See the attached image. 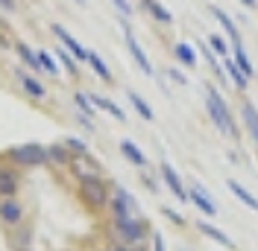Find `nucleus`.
Segmentation results:
<instances>
[{"label": "nucleus", "instance_id": "nucleus-19", "mask_svg": "<svg viewBox=\"0 0 258 251\" xmlns=\"http://www.w3.org/2000/svg\"><path fill=\"white\" fill-rule=\"evenodd\" d=\"M18 82L24 85V91H27L30 96H35V99H41V96H44V85H41V82H35L32 76H27L24 70H18Z\"/></svg>", "mask_w": 258, "mask_h": 251}, {"label": "nucleus", "instance_id": "nucleus-36", "mask_svg": "<svg viewBox=\"0 0 258 251\" xmlns=\"http://www.w3.org/2000/svg\"><path fill=\"white\" fill-rule=\"evenodd\" d=\"M170 76H173V82H182V85H185V76H182L179 70H170Z\"/></svg>", "mask_w": 258, "mask_h": 251}, {"label": "nucleus", "instance_id": "nucleus-21", "mask_svg": "<svg viewBox=\"0 0 258 251\" xmlns=\"http://www.w3.org/2000/svg\"><path fill=\"white\" fill-rule=\"evenodd\" d=\"M88 64L94 67V73L103 79V82H112V70H109V67H106V62H103L97 53H91V50H88Z\"/></svg>", "mask_w": 258, "mask_h": 251}, {"label": "nucleus", "instance_id": "nucleus-11", "mask_svg": "<svg viewBox=\"0 0 258 251\" xmlns=\"http://www.w3.org/2000/svg\"><path fill=\"white\" fill-rule=\"evenodd\" d=\"M188 199H191V202L206 213V216H217V207H214V202L206 196V190H203V187H197V184H194L191 193H188Z\"/></svg>", "mask_w": 258, "mask_h": 251}, {"label": "nucleus", "instance_id": "nucleus-3", "mask_svg": "<svg viewBox=\"0 0 258 251\" xmlns=\"http://www.w3.org/2000/svg\"><path fill=\"white\" fill-rule=\"evenodd\" d=\"M112 222H126V219H138L141 207L135 202V196L123 187H112Z\"/></svg>", "mask_w": 258, "mask_h": 251}, {"label": "nucleus", "instance_id": "nucleus-35", "mask_svg": "<svg viewBox=\"0 0 258 251\" xmlns=\"http://www.w3.org/2000/svg\"><path fill=\"white\" fill-rule=\"evenodd\" d=\"M114 6H117V9H120V12H123V15H129V12H132V6H129L126 0H112Z\"/></svg>", "mask_w": 258, "mask_h": 251}, {"label": "nucleus", "instance_id": "nucleus-10", "mask_svg": "<svg viewBox=\"0 0 258 251\" xmlns=\"http://www.w3.org/2000/svg\"><path fill=\"white\" fill-rule=\"evenodd\" d=\"M161 178H164V184H167V190L176 196V199H188V193H185V187H182V178L176 175V170L170 167V164H161Z\"/></svg>", "mask_w": 258, "mask_h": 251}, {"label": "nucleus", "instance_id": "nucleus-1", "mask_svg": "<svg viewBox=\"0 0 258 251\" xmlns=\"http://www.w3.org/2000/svg\"><path fill=\"white\" fill-rule=\"evenodd\" d=\"M112 231H114V239H117L120 245L138 248L147 239V234H150V225L138 216V219H126V222H112Z\"/></svg>", "mask_w": 258, "mask_h": 251}, {"label": "nucleus", "instance_id": "nucleus-20", "mask_svg": "<svg viewBox=\"0 0 258 251\" xmlns=\"http://www.w3.org/2000/svg\"><path fill=\"white\" fill-rule=\"evenodd\" d=\"M91 102H94L97 108H103V111H109V114H112L114 120H120V123H123V120H126V114H123V111L117 108V105H114L112 99H106V96H91Z\"/></svg>", "mask_w": 258, "mask_h": 251}, {"label": "nucleus", "instance_id": "nucleus-34", "mask_svg": "<svg viewBox=\"0 0 258 251\" xmlns=\"http://www.w3.org/2000/svg\"><path fill=\"white\" fill-rule=\"evenodd\" d=\"M164 216H167V219H170V222H176V225H185V219H182V216H179L176 210H170V207H167V210H164Z\"/></svg>", "mask_w": 258, "mask_h": 251}, {"label": "nucleus", "instance_id": "nucleus-31", "mask_svg": "<svg viewBox=\"0 0 258 251\" xmlns=\"http://www.w3.org/2000/svg\"><path fill=\"white\" fill-rule=\"evenodd\" d=\"M59 59H62V64L68 67V73H71V76H77V62H74V56H71V53H64V50H59Z\"/></svg>", "mask_w": 258, "mask_h": 251}, {"label": "nucleus", "instance_id": "nucleus-39", "mask_svg": "<svg viewBox=\"0 0 258 251\" xmlns=\"http://www.w3.org/2000/svg\"><path fill=\"white\" fill-rule=\"evenodd\" d=\"M243 6H249V9H255L258 3H255V0H243Z\"/></svg>", "mask_w": 258, "mask_h": 251}, {"label": "nucleus", "instance_id": "nucleus-37", "mask_svg": "<svg viewBox=\"0 0 258 251\" xmlns=\"http://www.w3.org/2000/svg\"><path fill=\"white\" fill-rule=\"evenodd\" d=\"M0 6L3 9H15V0H0Z\"/></svg>", "mask_w": 258, "mask_h": 251}, {"label": "nucleus", "instance_id": "nucleus-38", "mask_svg": "<svg viewBox=\"0 0 258 251\" xmlns=\"http://www.w3.org/2000/svg\"><path fill=\"white\" fill-rule=\"evenodd\" d=\"M109 251H132V248H126V245H120V242H114V245H112Z\"/></svg>", "mask_w": 258, "mask_h": 251}, {"label": "nucleus", "instance_id": "nucleus-18", "mask_svg": "<svg viewBox=\"0 0 258 251\" xmlns=\"http://www.w3.org/2000/svg\"><path fill=\"white\" fill-rule=\"evenodd\" d=\"M229 190H232V196H235V199H241V202L246 204L249 210H255V213H258V199H255V196H252L246 187H241L238 181H229Z\"/></svg>", "mask_w": 258, "mask_h": 251}, {"label": "nucleus", "instance_id": "nucleus-2", "mask_svg": "<svg viewBox=\"0 0 258 251\" xmlns=\"http://www.w3.org/2000/svg\"><path fill=\"white\" fill-rule=\"evenodd\" d=\"M206 105H209V114H211V120H214V126L223 132L226 138H238V126H235L232 114L226 108L223 96L217 94V91H206Z\"/></svg>", "mask_w": 258, "mask_h": 251}, {"label": "nucleus", "instance_id": "nucleus-8", "mask_svg": "<svg viewBox=\"0 0 258 251\" xmlns=\"http://www.w3.org/2000/svg\"><path fill=\"white\" fill-rule=\"evenodd\" d=\"M71 167H74V173H77L80 181H85V178H100V164L91 161V158H85V155H77L71 161Z\"/></svg>", "mask_w": 258, "mask_h": 251}, {"label": "nucleus", "instance_id": "nucleus-33", "mask_svg": "<svg viewBox=\"0 0 258 251\" xmlns=\"http://www.w3.org/2000/svg\"><path fill=\"white\" fill-rule=\"evenodd\" d=\"M150 239H153V251H167V248H164V239H161V234H153Z\"/></svg>", "mask_w": 258, "mask_h": 251}, {"label": "nucleus", "instance_id": "nucleus-7", "mask_svg": "<svg viewBox=\"0 0 258 251\" xmlns=\"http://www.w3.org/2000/svg\"><path fill=\"white\" fill-rule=\"evenodd\" d=\"M123 32H126V47H129V56L138 62V67L144 70L147 76H153V64H150V59H147V53L141 50V44L135 41V35H132V30L129 27H123Z\"/></svg>", "mask_w": 258, "mask_h": 251}, {"label": "nucleus", "instance_id": "nucleus-6", "mask_svg": "<svg viewBox=\"0 0 258 251\" xmlns=\"http://www.w3.org/2000/svg\"><path fill=\"white\" fill-rule=\"evenodd\" d=\"M53 35H56V38L62 41V47L68 50V53H71L74 59H80V62H88V50L82 47L80 41H77V38H74L71 32L64 30V27H59V24H53Z\"/></svg>", "mask_w": 258, "mask_h": 251}, {"label": "nucleus", "instance_id": "nucleus-14", "mask_svg": "<svg viewBox=\"0 0 258 251\" xmlns=\"http://www.w3.org/2000/svg\"><path fill=\"white\" fill-rule=\"evenodd\" d=\"M18 193V175L6 167H0V196L3 199H12Z\"/></svg>", "mask_w": 258, "mask_h": 251}, {"label": "nucleus", "instance_id": "nucleus-4", "mask_svg": "<svg viewBox=\"0 0 258 251\" xmlns=\"http://www.w3.org/2000/svg\"><path fill=\"white\" fill-rule=\"evenodd\" d=\"M109 190L112 187L103 178H85V181H80V196L91 210H100V207L109 204Z\"/></svg>", "mask_w": 258, "mask_h": 251}, {"label": "nucleus", "instance_id": "nucleus-16", "mask_svg": "<svg viewBox=\"0 0 258 251\" xmlns=\"http://www.w3.org/2000/svg\"><path fill=\"white\" fill-rule=\"evenodd\" d=\"M211 15L220 21V27H223V30L229 32V35H232V41H235V47H238V44H241V35H238V27H235V21L226 15L223 9H217V6H211Z\"/></svg>", "mask_w": 258, "mask_h": 251}, {"label": "nucleus", "instance_id": "nucleus-17", "mask_svg": "<svg viewBox=\"0 0 258 251\" xmlns=\"http://www.w3.org/2000/svg\"><path fill=\"white\" fill-rule=\"evenodd\" d=\"M120 152H123V158H126V161H132L135 167H147L144 152H141V149H138L132 141H120Z\"/></svg>", "mask_w": 258, "mask_h": 251}, {"label": "nucleus", "instance_id": "nucleus-29", "mask_svg": "<svg viewBox=\"0 0 258 251\" xmlns=\"http://www.w3.org/2000/svg\"><path fill=\"white\" fill-rule=\"evenodd\" d=\"M18 53H21V59H24L27 64H32L35 70H41V64H38V56H35V53H32L27 44H18Z\"/></svg>", "mask_w": 258, "mask_h": 251}, {"label": "nucleus", "instance_id": "nucleus-12", "mask_svg": "<svg viewBox=\"0 0 258 251\" xmlns=\"http://www.w3.org/2000/svg\"><path fill=\"white\" fill-rule=\"evenodd\" d=\"M197 228L203 231V234L209 236V239H214L217 245H223V248H229V251H235V242L229 239V236L220 231V228H214V225H209V222H197Z\"/></svg>", "mask_w": 258, "mask_h": 251}, {"label": "nucleus", "instance_id": "nucleus-23", "mask_svg": "<svg viewBox=\"0 0 258 251\" xmlns=\"http://www.w3.org/2000/svg\"><path fill=\"white\" fill-rule=\"evenodd\" d=\"M176 59H179L182 64L194 67V64H197V53H194L191 44H176Z\"/></svg>", "mask_w": 258, "mask_h": 251}, {"label": "nucleus", "instance_id": "nucleus-27", "mask_svg": "<svg viewBox=\"0 0 258 251\" xmlns=\"http://www.w3.org/2000/svg\"><path fill=\"white\" fill-rule=\"evenodd\" d=\"M38 64H41V70H44V73L59 76V67H56V62H53V56H50L47 50H41V53H38Z\"/></svg>", "mask_w": 258, "mask_h": 251}, {"label": "nucleus", "instance_id": "nucleus-26", "mask_svg": "<svg viewBox=\"0 0 258 251\" xmlns=\"http://www.w3.org/2000/svg\"><path fill=\"white\" fill-rule=\"evenodd\" d=\"M74 102L80 105V111H82V117H94V102H91V96L88 94H74Z\"/></svg>", "mask_w": 258, "mask_h": 251}, {"label": "nucleus", "instance_id": "nucleus-32", "mask_svg": "<svg viewBox=\"0 0 258 251\" xmlns=\"http://www.w3.org/2000/svg\"><path fill=\"white\" fill-rule=\"evenodd\" d=\"M209 44H211V50H214L217 56H226V53H229V50H226V41L220 38V35H211V38H209Z\"/></svg>", "mask_w": 258, "mask_h": 251}, {"label": "nucleus", "instance_id": "nucleus-24", "mask_svg": "<svg viewBox=\"0 0 258 251\" xmlns=\"http://www.w3.org/2000/svg\"><path fill=\"white\" fill-rule=\"evenodd\" d=\"M129 102H132V105H135V111H138V114H141V117H144V120H153V108H150V105H147L144 99H141V96L135 94V91H129Z\"/></svg>", "mask_w": 258, "mask_h": 251}, {"label": "nucleus", "instance_id": "nucleus-25", "mask_svg": "<svg viewBox=\"0 0 258 251\" xmlns=\"http://www.w3.org/2000/svg\"><path fill=\"white\" fill-rule=\"evenodd\" d=\"M235 64L241 67V73H243L246 79H252V64H249V59H246V53H243V47H241V44L235 47Z\"/></svg>", "mask_w": 258, "mask_h": 251}, {"label": "nucleus", "instance_id": "nucleus-40", "mask_svg": "<svg viewBox=\"0 0 258 251\" xmlns=\"http://www.w3.org/2000/svg\"><path fill=\"white\" fill-rule=\"evenodd\" d=\"M77 3H80V6H85V0H77Z\"/></svg>", "mask_w": 258, "mask_h": 251}, {"label": "nucleus", "instance_id": "nucleus-22", "mask_svg": "<svg viewBox=\"0 0 258 251\" xmlns=\"http://www.w3.org/2000/svg\"><path fill=\"white\" fill-rule=\"evenodd\" d=\"M144 6L153 12V18H156V21H161V24H170V12L161 6L159 0H144Z\"/></svg>", "mask_w": 258, "mask_h": 251}, {"label": "nucleus", "instance_id": "nucleus-15", "mask_svg": "<svg viewBox=\"0 0 258 251\" xmlns=\"http://www.w3.org/2000/svg\"><path fill=\"white\" fill-rule=\"evenodd\" d=\"M47 161L50 164H56V167H71L74 158H71V152L64 149V143H53V146L47 149Z\"/></svg>", "mask_w": 258, "mask_h": 251}, {"label": "nucleus", "instance_id": "nucleus-13", "mask_svg": "<svg viewBox=\"0 0 258 251\" xmlns=\"http://www.w3.org/2000/svg\"><path fill=\"white\" fill-rule=\"evenodd\" d=\"M241 117H243V126H246V132L252 135V141L258 143V108L252 102H243L241 105Z\"/></svg>", "mask_w": 258, "mask_h": 251}, {"label": "nucleus", "instance_id": "nucleus-30", "mask_svg": "<svg viewBox=\"0 0 258 251\" xmlns=\"http://www.w3.org/2000/svg\"><path fill=\"white\" fill-rule=\"evenodd\" d=\"M64 149H68V152H77V155H85V152H88V146H85L80 138H68V141H64Z\"/></svg>", "mask_w": 258, "mask_h": 251}, {"label": "nucleus", "instance_id": "nucleus-5", "mask_svg": "<svg viewBox=\"0 0 258 251\" xmlns=\"http://www.w3.org/2000/svg\"><path fill=\"white\" fill-rule=\"evenodd\" d=\"M12 158L21 167H44L47 164V149H41L38 143H24V146L12 149Z\"/></svg>", "mask_w": 258, "mask_h": 251}, {"label": "nucleus", "instance_id": "nucleus-28", "mask_svg": "<svg viewBox=\"0 0 258 251\" xmlns=\"http://www.w3.org/2000/svg\"><path fill=\"white\" fill-rule=\"evenodd\" d=\"M226 70H229V73H232V82H235V85H238V91H243V88H246V82H249V79L243 76L241 73V67H238V64L235 62H226Z\"/></svg>", "mask_w": 258, "mask_h": 251}, {"label": "nucleus", "instance_id": "nucleus-9", "mask_svg": "<svg viewBox=\"0 0 258 251\" xmlns=\"http://www.w3.org/2000/svg\"><path fill=\"white\" fill-rule=\"evenodd\" d=\"M0 219L3 225H18L24 219V207L18 199H0Z\"/></svg>", "mask_w": 258, "mask_h": 251}]
</instances>
